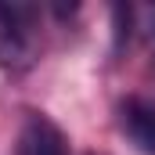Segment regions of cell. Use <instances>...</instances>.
<instances>
[{
	"label": "cell",
	"mask_w": 155,
	"mask_h": 155,
	"mask_svg": "<svg viewBox=\"0 0 155 155\" xmlns=\"http://www.w3.org/2000/svg\"><path fill=\"white\" fill-rule=\"evenodd\" d=\"M40 7L33 4H0V69L29 72L40 61Z\"/></svg>",
	"instance_id": "obj_1"
},
{
	"label": "cell",
	"mask_w": 155,
	"mask_h": 155,
	"mask_svg": "<svg viewBox=\"0 0 155 155\" xmlns=\"http://www.w3.org/2000/svg\"><path fill=\"white\" fill-rule=\"evenodd\" d=\"M15 155H69V144H65L61 130L47 116H36L33 112V116L22 123V130H18Z\"/></svg>",
	"instance_id": "obj_3"
},
{
	"label": "cell",
	"mask_w": 155,
	"mask_h": 155,
	"mask_svg": "<svg viewBox=\"0 0 155 155\" xmlns=\"http://www.w3.org/2000/svg\"><path fill=\"white\" fill-rule=\"evenodd\" d=\"M119 130L123 137L144 155H155V101L130 94L119 101Z\"/></svg>",
	"instance_id": "obj_2"
}]
</instances>
